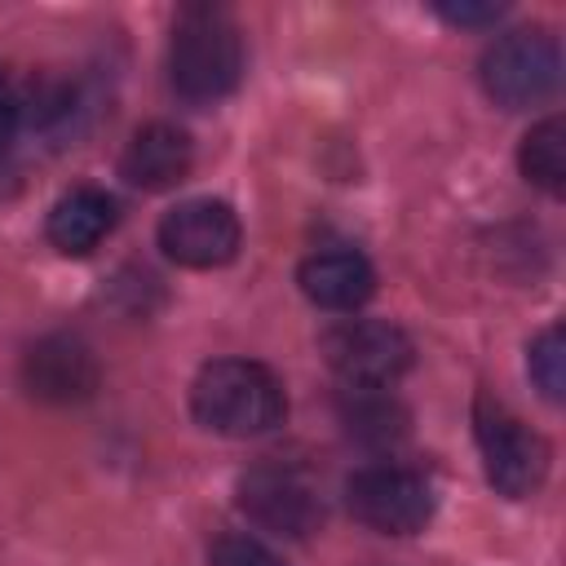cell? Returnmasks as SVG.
Wrapping results in <instances>:
<instances>
[{"instance_id":"obj_14","label":"cell","mask_w":566,"mask_h":566,"mask_svg":"<svg viewBox=\"0 0 566 566\" xmlns=\"http://www.w3.org/2000/svg\"><path fill=\"white\" fill-rule=\"evenodd\" d=\"M340 420L358 442H376V447L407 433V411L389 398V389H345Z\"/></svg>"},{"instance_id":"obj_12","label":"cell","mask_w":566,"mask_h":566,"mask_svg":"<svg viewBox=\"0 0 566 566\" xmlns=\"http://www.w3.org/2000/svg\"><path fill=\"white\" fill-rule=\"evenodd\" d=\"M111 230H115V199L97 186H71L49 208L44 221V234L62 256H88Z\"/></svg>"},{"instance_id":"obj_3","label":"cell","mask_w":566,"mask_h":566,"mask_svg":"<svg viewBox=\"0 0 566 566\" xmlns=\"http://www.w3.org/2000/svg\"><path fill=\"white\" fill-rule=\"evenodd\" d=\"M482 88L495 106L504 111H526L539 106L557 93L562 84V49L557 35L544 27H522L500 35L495 44H486L482 62H478Z\"/></svg>"},{"instance_id":"obj_9","label":"cell","mask_w":566,"mask_h":566,"mask_svg":"<svg viewBox=\"0 0 566 566\" xmlns=\"http://www.w3.org/2000/svg\"><path fill=\"white\" fill-rule=\"evenodd\" d=\"M97 380H102V367H97L93 349L71 332L40 336L22 358V385L40 402H57V407L84 402V398H93Z\"/></svg>"},{"instance_id":"obj_11","label":"cell","mask_w":566,"mask_h":566,"mask_svg":"<svg viewBox=\"0 0 566 566\" xmlns=\"http://www.w3.org/2000/svg\"><path fill=\"white\" fill-rule=\"evenodd\" d=\"M296 283H301L305 301H314L318 310L354 314L376 292V270L354 248H327V252H314L301 261Z\"/></svg>"},{"instance_id":"obj_5","label":"cell","mask_w":566,"mask_h":566,"mask_svg":"<svg viewBox=\"0 0 566 566\" xmlns=\"http://www.w3.org/2000/svg\"><path fill=\"white\" fill-rule=\"evenodd\" d=\"M323 358L345 389H389L411 367V340L385 318H340L323 332Z\"/></svg>"},{"instance_id":"obj_16","label":"cell","mask_w":566,"mask_h":566,"mask_svg":"<svg viewBox=\"0 0 566 566\" xmlns=\"http://www.w3.org/2000/svg\"><path fill=\"white\" fill-rule=\"evenodd\" d=\"M212 566H283V557L274 548H265L256 535L230 531L212 544Z\"/></svg>"},{"instance_id":"obj_4","label":"cell","mask_w":566,"mask_h":566,"mask_svg":"<svg viewBox=\"0 0 566 566\" xmlns=\"http://www.w3.org/2000/svg\"><path fill=\"white\" fill-rule=\"evenodd\" d=\"M473 438H478V451H482L486 482L504 500H526L544 486L548 442L526 420H517L504 402H495L486 394L473 402Z\"/></svg>"},{"instance_id":"obj_6","label":"cell","mask_w":566,"mask_h":566,"mask_svg":"<svg viewBox=\"0 0 566 566\" xmlns=\"http://www.w3.org/2000/svg\"><path fill=\"white\" fill-rule=\"evenodd\" d=\"M349 513L380 535H411L433 517V486L398 464H371L345 482Z\"/></svg>"},{"instance_id":"obj_18","label":"cell","mask_w":566,"mask_h":566,"mask_svg":"<svg viewBox=\"0 0 566 566\" xmlns=\"http://www.w3.org/2000/svg\"><path fill=\"white\" fill-rule=\"evenodd\" d=\"M18 124H22V102L0 84V155H4L9 142L18 137Z\"/></svg>"},{"instance_id":"obj_10","label":"cell","mask_w":566,"mask_h":566,"mask_svg":"<svg viewBox=\"0 0 566 566\" xmlns=\"http://www.w3.org/2000/svg\"><path fill=\"white\" fill-rule=\"evenodd\" d=\"M195 146L190 133L177 124H146L133 133V142L119 155V177L137 190H172L190 177Z\"/></svg>"},{"instance_id":"obj_8","label":"cell","mask_w":566,"mask_h":566,"mask_svg":"<svg viewBox=\"0 0 566 566\" xmlns=\"http://www.w3.org/2000/svg\"><path fill=\"white\" fill-rule=\"evenodd\" d=\"M234 495H239V509L248 513V522H256L261 531L287 535V539H301L323 522V509H318V495L310 491V482L283 464H252L239 478Z\"/></svg>"},{"instance_id":"obj_7","label":"cell","mask_w":566,"mask_h":566,"mask_svg":"<svg viewBox=\"0 0 566 566\" xmlns=\"http://www.w3.org/2000/svg\"><path fill=\"white\" fill-rule=\"evenodd\" d=\"M239 217L226 199H181L159 221V248L186 270H217L239 252Z\"/></svg>"},{"instance_id":"obj_1","label":"cell","mask_w":566,"mask_h":566,"mask_svg":"<svg viewBox=\"0 0 566 566\" xmlns=\"http://www.w3.org/2000/svg\"><path fill=\"white\" fill-rule=\"evenodd\" d=\"M190 411L203 429L226 438H256L283 424L287 394L283 380L252 358H212L190 385Z\"/></svg>"},{"instance_id":"obj_13","label":"cell","mask_w":566,"mask_h":566,"mask_svg":"<svg viewBox=\"0 0 566 566\" xmlns=\"http://www.w3.org/2000/svg\"><path fill=\"white\" fill-rule=\"evenodd\" d=\"M517 168L531 186H539L548 195L566 190V119L562 115L531 124V133L517 146Z\"/></svg>"},{"instance_id":"obj_15","label":"cell","mask_w":566,"mask_h":566,"mask_svg":"<svg viewBox=\"0 0 566 566\" xmlns=\"http://www.w3.org/2000/svg\"><path fill=\"white\" fill-rule=\"evenodd\" d=\"M526 367H531V380L539 385V394H544L548 402H562V394H566V340H562V327H557V323H548V327L531 340Z\"/></svg>"},{"instance_id":"obj_2","label":"cell","mask_w":566,"mask_h":566,"mask_svg":"<svg viewBox=\"0 0 566 566\" xmlns=\"http://www.w3.org/2000/svg\"><path fill=\"white\" fill-rule=\"evenodd\" d=\"M168 80L186 102H221L243 80L239 22L217 4H186L168 40Z\"/></svg>"},{"instance_id":"obj_17","label":"cell","mask_w":566,"mask_h":566,"mask_svg":"<svg viewBox=\"0 0 566 566\" xmlns=\"http://www.w3.org/2000/svg\"><path fill=\"white\" fill-rule=\"evenodd\" d=\"M438 13L455 27H486L504 13V4H438Z\"/></svg>"}]
</instances>
